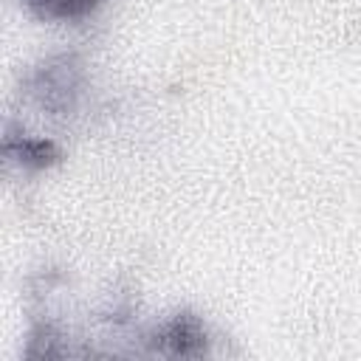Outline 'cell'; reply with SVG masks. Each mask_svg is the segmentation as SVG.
Segmentation results:
<instances>
[{
  "label": "cell",
  "mask_w": 361,
  "mask_h": 361,
  "mask_svg": "<svg viewBox=\"0 0 361 361\" xmlns=\"http://www.w3.org/2000/svg\"><path fill=\"white\" fill-rule=\"evenodd\" d=\"M155 347L166 355L197 358L206 353V330L195 313H178L155 333Z\"/></svg>",
  "instance_id": "1"
},
{
  "label": "cell",
  "mask_w": 361,
  "mask_h": 361,
  "mask_svg": "<svg viewBox=\"0 0 361 361\" xmlns=\"http://www.w3.org/2000/svg\"><path fill=\"white\" fill-rule=\"evenodd\" d=\"M39 20H82L99 8L102 0H25Z\"/></svg>",
  "instance_id": "2"
},
{
  "label": "cell",
  "mask_w": 361,
  "mask_h": 361,
  "mask_svg": "<svg viewBox=\"0 0 361 361\" xmlns=\"http://www.w3.org/2000/svg\"><path fill=\"white\" fill-rule=\"evenodd\" d=\"M6 147H8V152H14L28 166H45V164L56 161V155H59V149L51 141H37V138H20L17 144L8 141Z\"/></svg>",
  "instance_id": "3"
}]
</instances>
